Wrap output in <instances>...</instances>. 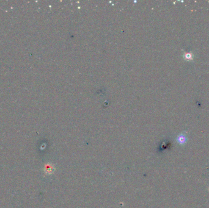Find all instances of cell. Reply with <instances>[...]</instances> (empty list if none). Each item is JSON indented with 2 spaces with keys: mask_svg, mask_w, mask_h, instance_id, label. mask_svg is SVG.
I'll return each mask as SVG.
<instances>
[{
  "mask_svg": "<svg viewBox=\"0 0 209 208\" xmlns=\"http://www.w3.org/2000/svg\"><path fill=\"white\" fill-rule=\"evenodd\" d=\"M187 140L188 139H187V136L185 134H184L183 133H182V134H179L177 137V139H176L177 142L180 145L185 144L187 142Z\"/></svg>",
  "mask_w": 209,
  "mask_h": 208,
  "instance_id": "cell-1",
  "label": "cell"
},
{
  "mask_svg": "<svg viewBox=\"0 0 209 208\" xmlns=\"http://www.w3.org/2000/svg\"><path fill=\"white\" fill-rule=\"evenodd\" d=\"M183 58L186 61H192V60H193L194 55L191 52H185L183 54Z\"/></svg>",
  "mask_w": 209,
  "mask_h": 208,
  "instance_id": "cell-2",
  "label": "cell"
}]
</instances>
